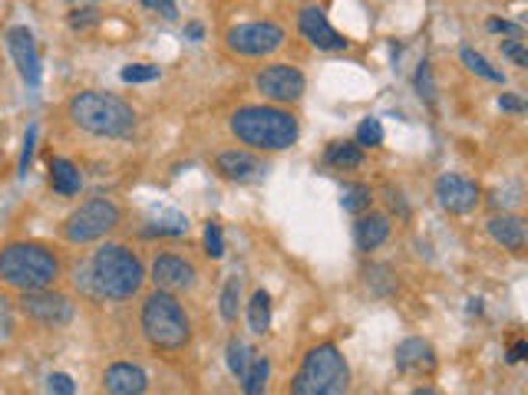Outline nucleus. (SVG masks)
<instances>
[{
	"label": "nucleus",
	"mask_w": 528,
	"mask_h": 395,
	"mask_svg": "<svg viewBox=\"0 0 528 395\" xmlns=\"http://www.w3.org/2000/svg\"><path fill=\"white\" fill-rule=\"evenodd\" d=\"M485 227H489V237L495 244H502L505 251L512 254H522L528 244V227L525 221H522L519 215H512V211H502V215H492L489 221H485Z\"/></svg>",
	"instance_id": "obj_18"
},
{
	"label": "nucleus",
	"mask_w": 528,
	"mask_h": 395,
	"mask_svg": "<svg viewBox=\"0 0 528 395\" xmlns=\"http://www.w3.org/2000/svg\"><path fill=\"white\" fill-rule=\"evenodd\" d=\"M393 225H390V215H383V211H364V215H357V225H354V244L360 254H370L376 247L386 244L390 237Z\"/></svg>",
	"instance_id": "obj_17"
},
{
	"label": "nucleus",
	"mask_w": 528,
	"mask_h": 395,
	"mask_svg": "<svg viewBox=\"0 0 528 395\" xmlns=\"http://www.w3.org/2000/svg\"><path fill=\"white\" fill-rule=\"evenodd\" d=\"M525 356H528V342L525 340H515V342H512V350H509V362H512V366H519V362L525 360Z\"/></svg>",
	"instance_id": "obj_42"
},
{
	"label": "nucleus",
	"mask_w": 528,
	"mask_h": 395,
	"mask_svg": "<svg viewBox=\"0 0 528 395\" xmlns=\"http://www.w3.org/2000/svg\"><path fill=\"white\" fill-rule=\"evenodd\" d=\"M340 207L354 217L364 215V211L374 207V188L364 185V181H350V185H344V191H340Z\"/></svg>",
	"instance_id": "obj_23"
},
{
	"label": "nucleus",
	"mask_w": 528,
	"mask_h": 395,
	"mask_svg": "<svg viewBox=\"0 0 528 395\" xmlns=\"http://www.w3.org/2000/svg\"><path fill=\"white\" fill-rule=\"evenodd\" d=\"M34 145H37V126H30L27 139H24V152H20V178H27L30 162H34Z\"/></svg>",
	"instance_id": "obj_37"
},
{
	"label": "nucleus",
	"mask_w": 528,
	"mask_h": 395,
	"mask_svg": "<svg viewBox=\"0 0 528 395\" xmlns=\"http://www.w3.org/2000/svg\"><path fill=\"white\" fill-rule=\"evenodd\" d=\"M142 284H146V267L132 247L106 241L93 251L90 287L96 296L112 300V303H126L142 290Z\"/></svg>",
	"instance_id": "obj_4"
},
{
	"label": "nucleus",
	"mask_w": 528,
	"mask_h": 395,
	"mask_svg": "<svg viewBox=\"0 0 528 395\" xmlns=\"http://www.w3.org/2000/svg\"><path fill=\"white\" fill-rule=\"evenodd\" d=\"M298 34H301V40H308L314 50H320V53H340V50L350 46V40H347L344 34H337V30L330 27L324 7H318L314 0L298 10Z\"/></svg>",
	"instance_id": "obj_11"
},
{
	"label": "nucleus",
	"mask_w": 528,
	"mask_h": 395,
	"mask_svg": "<svg viewBox=\"0 0 528 395\" xmlns=\"http://www.w3.org/2000/svg\"><path fill=\"white\" fill-rule=\"evenodd\" d=\"M185 36H189L191 43H201L205 40V27H201L199 20H191V24H185Z\"/></svg>",
	"instance_id": "obj_43"
},
{
	"label": "nucleus",
	"mask_w": 528,
	"mask_h": 395,
	"mask_svg": "<svg viewBox=\"0 0 528 395\" xmlns=\"http://www.w3.org/2000/svg\"><path fill=\"white\" fill-rule=\"evenodd\" d=\"M142 7H152V0H142Z\"/></svg>",
	"instance_id": "obj_45"
},
{
	"label": "nucleus",
	"mask_w": 528,
	"mask_h": 395,
	"mask_svg": "<svg viewBox=\"0 0 528 395\" xmlns=\"http://www.w3.org/2000/svg\"><path fill=\"white\" fill-rule=\"evenodd\" d=\"M499 109L502 112H512V116H522V112H525V99H519L515 92H502Z\"/></svg>",
	"instance_id": "obj_39"
},
{
	"label": "nucleus",
	"mask_w": 528,
	"mask_h": 395,
	"mask_svg": "<svg viewBox=\"0 0 528 395\" xmlns=\"http://www.w3.org/2000/svg\"><path fill=\"white\" fill-rule=\"evenodd\" d=\"M459 60H463V66L469 72H473V76H479V80H489V82H505V76H502V70H495V66L489 63V60H485L483 53H479V50H473V46H463V50H459Z\"/></svg>",
	"instance_id": "obj_25"
},
{
	"label": "nucleus",
	"mask_w": 528,
	"mask_h": 395,
	"mask_svg": "<svg viewBox=\"0 0 528 395\" xmlns=\"http://www.w3.org/2000/svg\"><path fill=\"white\" fill-rule=\"evenodd\" d=\"M7 53L17 66L20 80L27 82L30 90H37L40 80H44V66H40V53H37V40L27 27H10L7 30Z\"/></svg>",
	"instance_id": "obj_14"
},
{
	"label": "nucleus",
	"mask_w": 528,
	"mask_h": 395,
	"mask_svg": "<svg viewBox=\"0 0 528 395\" xmlns=\"http://www.w3.org/2000/svg\"><path fill=\"white\" fill-rule=\"evenodd\" d=\"M255 90L264 102H274V106H298L308 92V80L304 72L291 63H271L258 70L255 76Z\"/></svg>",
	"instance_id": "obj_10"
},
{
	"label": "nucleus",
	"mask_w": 528,
	"mask_h": 395,
	"mask_svg": "<svg viewBox=\"0 0 528 395\" xmlns=\"http://www.w3.org/2000/svg\"><path fill=\"white\" fill-rule=\"evenodd\" d=\"M347 389H350V366L334 342L310 346L298 376L291 379L294 395H344Z\"/></svg>",
	"instance_id": "obj_6"
},
{
	"label": "nucleus",
	"mask_w": 528,
	"mask_h": 395,
	"mask_svg": "<svg viewBox=\"0 0 528 395\" xmlns=\"http://www.w3.org/2000/svg\"><path fill=\"white\" fill-rule=\"evenodd\" d=\"M139 330L155 352H182L191 342V320L185 313L182 300L159 287L142 300Z\"/></svg>",
	"instance_id": "obj_5"
},
{
	"label": "nucleus",
	"mask_w": 528,
	"mask_h": 395,
	"mask_svg": "<svg viewBox=\"0 0 528 395\" xmlns=\"http://www.w3.org/2000/svg\"><path fill=\"white\" fill-rule=\"evenodd\" d=\"M251 360H255V352H251V346H248L245 340H238V336H231L228 340V350H225V362L228 369H231V376H245L248 366H251Z\"/></svg>",
	"instance_id": "obj_28"
},
{
	"label": "nucleus",
	"mask_w": 528,
	"mask_h": 395,
	"mask_svg": "<svg viewBox=\"0 0 528 395\" xmlns=\"http://www.w3.org/2000/svg\"><path fill=\"white\" fill-rule=\"evenodd\" d=\"M288 46V30L274 20H248L225 30V50L235 60H264Z\"/></svg>",
	"instance_id": "obj_8"
},
{
	"label": "nucleus",
	"mask_w": 528,
	"mask_h": 395,
	"mask_svg": "<svg viewBox=\"0 0 528 395\" xmlns=\"http://www.w3.org/2000/svg\"><path fill=\"white\" fill-rule=\"evenodd\" d=\"M268 376H271V360H268V356H255V360H251V366H248V372L241 376V389H245V395L264 392V386H268Z\"/></svg>",
	"instance_id": "obj_29"
},
{
	"label": "nucleus",
	"mask_w": 528,
	"mask_h": 395,
	"mask_svg": "<svg viewBox=\"0 0 528 395\" xmlns=\"http://www.w3.org/2000/svg\"><path fill=\"white\" fill-rule=\"evenodd\" d=\"M205 254L211 261H221L225 257V231H221L219 221H209L205 225Z\"/></svg>",
	"instance_id": "obj_32"
},
{
	"label": "nucleus",
	"mask_w": 528,
	"mask_h": 395,
	"mask_svg": "<svg viewBox=\"0 0 528 395\" xmlns=\"http://www.w3.org/2000/svg\"><path fill=\"white\" fill-rule=\"evenodd\" d=\"M288 4H310V0H288Z\"/></svg>",
	"instance_id": "obj_44"
},
{
	"label": "nucleus",
	"mask_w": 528,
	"mask_h": 395,
	"mask_svg": "<svg viewBox=\"0 0 528 395\" xmlns=\"http://www.w3.org/2000/svg\"><path fill=\"white\" fill-rule=\"evenodd\" d=\"M159 76H162V70L152 63H132V66H122V70H119V80L122 82H152V80H159Z\"/></svg>",
	"instance_id": "obj_31"
},
{
	"label": "nucleus",
	"mask_w": 528,
	"mask_h": 395,
	"mask_svg": "<svg viewBox=\"0 0 528 395\" xmlns=\"http://www.w3.org/2000/svg\"><path fill=\"white\" fill-rule=\"evenodd\" d=\"M100 24V10L96 7H76L70 10V27L73 30H90Z\"/></svg>",
	"instance_id": "obj_33"
},
{
	"label": "nucleus",
	"mask_w": 528,
	"mask_h": 395,
	"mask_svg": "<svg viewBox=\"0 0 528 395\" xmlns=\"http://www.w3.org/2000/svg\"><path fill=\"white\" fill-rule=\"evenodd\" d=\"M485 27H489V34H505V36H515V40H522V27H519V24H512V20L489 17V20H485Z\"/></svg>",
	"instance_id": "obj_38"
},
{
	"label": "nucleus",
	"mask_w": 528,
	"mask_h": 395,
	"mask_svg": "<svg viewBox=\"0 0 528 395\" xmlns=\"http://www.w3.org/2000/svg\"><path fill=\"white\" fill-rule=\"evenodd\" d=\"M383 201H386V207L396 211L400 217H410V205H406V198H403V191L396 188V185H386V188H383Z\"/></svg>",
	"instance_id": "obj_35"
},
{
	"label": "nucleus",
	"mask_w": 528,
	"mask_h": 395,
	"mask_svg": "<svg viewBox=\"0 0 528 395\" xmlns=\"http://www.w3.org/2000/svg\"><path fill=\"white\" fill-rule=\"evenodd\" d=\"M149 277L159 290H169V294H189L199 284V270L189 257L182 254H155L152 267H149Z\"/></svg>",
	"instance_id": "obj_13"
},
{
	"label": "nucleus",
	"mask_w": 528,
	"mask_h": 395,
	"mask_svg": "<svg viewBox=\"0 0 528 395\" xmlns=\"http://www.w3.org/2000/svg\"><path fill=\"white\" fill-rule=\"evenodd\" d=\"M324 162L337 171H354L364 165V149L350 139H340V142H330L328 152H324Z\"/></svg>",
	"instance_id": "obj_21"
},
{
	"label": "nucleus",
	"mask_w": 528,
	"mask_h": 395,
	"mask_svg": "<svg viewBox=\"0 0 528 395\" xmlns=\"http://www.w3.org/2000/svg\"><path fill=\"white\" fill-rule=\"evenodd\" d=\"M66 116L80 132L96 135V139H132L139 126L136 109L129 106L126 99L103 90H83L70 96Z\"/></svg>",
	"instance_id": "obj_2"
},
{
	"label": "nucleus",
	"mask_w": 528,
	"mask_h": 395,
	"mask_svg": "<svg viewBox=\"0 0 528 395\" xmlns=\"http://www.w3.org/2000/svg\"><path fill=\"white\" fill-rule=\"evenodd\" d=\"M436 201L449 215H473L475 207L483 205V188L473 178H463L455 171H446L436 178Z\"/></svg>",
	"instance_id": "obj_12"
},
{
	"label": "nucleus",
	"mask_w": 528,
	"mask_h": 395,
	"mask_svg": "<svg viewBox=\"0 0 528 395\" xmlns=\"http://www.w3.org/2000/svg\"><path fill=\"white\" fill-rule=\"evenodd\" d=\"M10 330H14V303L0 294V332H10Z\"/></svg>",
	"instance_id": "obj_40"
},
{
	"label": "nucleus",
	"mask_w": 528,
	"mask_h": 395,
	"mask_svg": "<svg viewBox=\"0 0 528 395\" xmlns=\"http://www.w3.org/2000/svg\"><path fill=\"white\" fill-rule=\"evenodd\" d=\"M103 389L112 395H142L149 389V376L132 362H112L103 372Z\"/></svg>",
	"instance_id": "obj_19"
},
{
	"label": "nucleus",
	"mask_w": 528,
	"mask_h": 395,
	"mask_svg": "<svg viewBox=\"0 0 528 395\" xmlns=\"http://www.w3.org/2000/svg\"><path fill=\"white\" fill-rule=\"evenodd\" d=\"M152 7L162 14L165 20H175L179 17V7H175V0H152Z\"/></svg>",
	"instance_id": "obj_41"
},
{
	"label": "nucleus",
	"mask_w": 528,
	"mask_h": 395,
	"mask_svg": "<svg viewBox=\"0 0 528 395\" xmlns=\"http://www.w3.org/2000/svg\"><path fill=\"white\" fill-rule=\"evenodd\" d=\"M413 90H416V96L423 99L429 109H436L439 86H436V76H433V66H429V60H423V63L416 66V76H413Z\"/></svg>",
	"instance_id": "obj_27"
},
{
	"label": "nucleus",
	"mask_w": 528,
	"mask_h": 395,
	"mask_svg": "<svg viewBox=\"0 0 528 395\" xmlns=\"http://www.w3.org/2000/svg\"><path fill=\"white\" fill-rule=\"evenodd\" d=\"M50 188L64 198L80 195V188H83L80 169H76L70 159H50Z\"/></svg>",
	"instance_id": "obj_20"
},
{
	"label": "nucleus",
	"mask_w": 528,
	"mask_h": 395,
	"mask_svg": "<svg viewBox=\"0 0 528 395\" xmlns=\"http://www.w3.org/2000/svg\"><path fill=\"white\" fill-rule=\"evenodd\" d=\"M393 362H396V369L406 372V376H433L439 366L436 350H433L426 340H419V336L403 340L400 346H396V352H393Z\"/></svg>",
	"instance_id": "obj_16"
},
{
	"label": "nucleus",
	"mask_w": 528,
	"mask_h": 395,
	"mask_svg": "<svg viewBox=\"0 0 528 395\" xmlns=\"http://www.w3.org/2000/svg\"><path fill=\"white\" fill-rule=\"evenodd\" d=\"M248 326L255 336H264L271 330V294L268 290H255L251 303H248Z\"/></svg>",
	"instance_id": "obj_24"
},
{
	"label": "nucleus",
	"mask_w": 528,
	"mask_h": 395,
	"mask_svg": "<svg viewBox=\"0 0 528 395\" xmlns=\"http://www.w3.org/2000/svg\"><path fill=\"white\" fill-rule=\"evenodd\" d=\"M502 56H505V60H512V63L519 66V70H528V50L522 46V40H515V36L502 43Z\"/></svg>",
	"instance_id": "obj_34"
},
{
	"label": "nucleus",
	"mask_w": 528,
	"mask_h": 395,
	"mask_svg": "<svg viewBox=\"0 0 528 395\" xmlns=\"http://www.w3.org/2000/svg\"><path fill=\"white\" fill-rule=\"evenodd\" d=\"M215 171H219V178H225V181L251 185V181L264 178L268 162H264L258 152H251V149H225V152L215 155Z\"/></svg>",
	"instance_id": "obj_15"
},
{
	"label": "nucleus",
	"mask_w": 528,
	"mask_h": 395,
	"mask_svg": "<svg viewBox=\"0 0 528 395\" xmlns=\"http://www.w3.org/2000/svg\"><path fill=\"white\" fill-rule=\"evenodd\" d=\"M64 277V261L40 241H10L0 247V284L17 294L54 287Z\"/></svg>",
	"instance_id": "obj_3"
},
{
	"label": "nucleus",
	"mask_w": 528,
	"mask_h": 395,
	"mask_svg": "<svg viewBox=\"0 0 528 395\" xmlns=\"http://www.w3.org/2000/svg\"><path fill=\"white\" fill-rule=\"evenodd\" d=\"M364 280L367 287H370V294L374 296H393L396 290H400V280H396V270L390 267V264H370V267L364 270Z\"/></svg>",
	"instance_id": "obj_22"
},
{
	"label": "nucleus",
	"mask_w": 528,
	"mask_h": 395,
	"mask_svg": "<svg viewBox=\"0 0 528 395\" xmlns=\"http://www.w3.org/2000/svg\"><path fill=\"white\" fill-rule=\"evenodd\" d=\"M354 142L360 145V149H380V145H383V126H380V119H364V122L357 126Z\"/></svg>",
	"instance_id": "obj_30"
},
{
	"label": "nucleus",
	"mask_w": 528,
	"mask_h": 395,
	"mask_svg": "<svg viewBox=\"0 0 528 395\" xmlns=\"http://www.w3.org/2000/svg\"><path fill=\"white\" fill-rule=\"evenodd\" d=\"M122 225V207L106 195H96V198H86L80 207H73L70 215H66L64 234L66 244H73V247H83V244H96L103 237H110L112 231H119Z\"/></svg>",
	"instance_id": "obj_7"
},
{
	"label": "nucleus",
	"mask_w": 528,
	"mask_h": 395,
	"mask_svg": "<svg viewBox=\"0 0 528 395\" xmlns=\"http://www.w3.org/2000/svg\"><path fill=\"white\" fill-rule=\"evenodd\" d=\"M17 310L27 316L30 323L44 326V330H64V326L73 323V316H76L73 300H70L64 290H54V287L20 294Z\"/></svg>",
	"instance_id": "obj_9"
},
{
	"label": "nucleus",
	"mask_w": 528,
	"mask_h": 395,
	"mask_svg": "<svg viewBox=\"0 0 528 395\" xmlns=\"http://www.w3.org/2000/svg\"><path fill=\"white\" fill-rule=\"evenodd\" d=\"M228 132L235 135L238 145H245L258 155L288 152L298 135L301 122L288 106H274V102H255V106H238L228 116Z\"/></svg>",
	"instance_id": "obj_1"
},
{
	"label": "nucleus",
	"mask_w": 528,
	"mask_h": 395,
	"mask_svg": "<svg viewBox=\"0 0 528 395\" xmlns=\"http://www.w3.org/2000/svg\"><path fill=\"white\" fill-rule=\"evenodd\" d=\"M46 392H56V395H73L76 392V382L66 372H50L46 376Z\"/></svg>",
	"instance_id": "obj_36"
},
{
	"label": "nucleus",
	"mask_w": 528,
	"mask_h": 395,
	"mask_svg": "<svg viewBox=\"0 0 528 395\" xmlns=\"http://www.w3.org/2000/svg\"><path fill=\"white\" fill-rule=\"evenodd\" d=\"M219 310L225 323H238V313H241V277H228V284L221 287L219 296Z\"/></svg>",
	"instance_id": "obj_26"
}]
</instances>
